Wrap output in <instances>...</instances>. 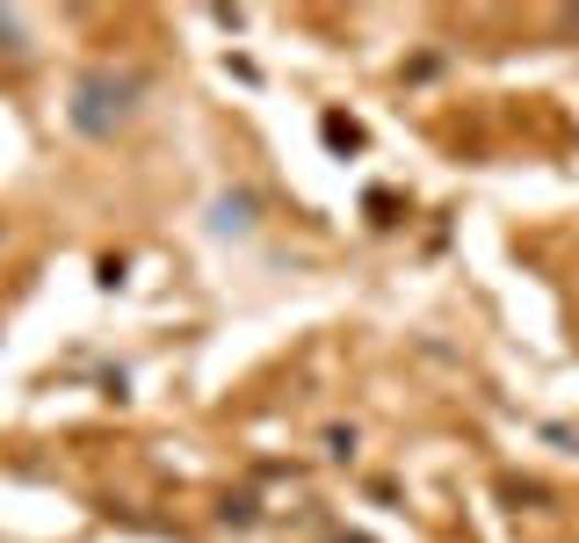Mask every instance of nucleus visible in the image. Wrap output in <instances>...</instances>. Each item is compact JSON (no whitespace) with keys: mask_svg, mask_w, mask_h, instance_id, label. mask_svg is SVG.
Listing matches in <instances>:
<instances>
[{"mask_svg":"<svg viewBox=\"0 0 579 543\" xmlns=\"http://www.w3.org/2000/svg\"><path fill=\"white\" fill-rule=\"evenodd\" d=\"M326 138H334V145H348V153H355V145H363V131H355L348 117H326Z\"/></svg>","mask_w":579,"mask_h":543,"instance_id":"2","label":"nucleus"},{"mask_svg":"<svg viewBox=\"0 0 579 543\" xmlns=\"http://www.w3.org/2000/svg\"><path fill=\"white\" fill-rule=\"evenodd\" d=\"M123 95H138V73H123V80L88 73V80H80V102H73V123H80V131H94V138H102V131H116L123 109H131Z\"/></svg>","mask_w":579,"mask_h":543,"instance_id":"1","label":"nucleus"}]
</instances>
